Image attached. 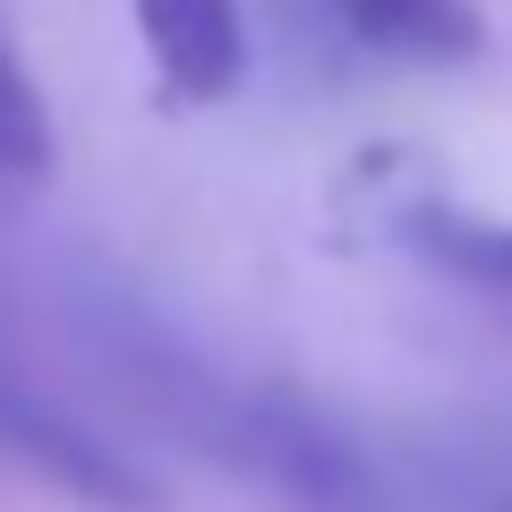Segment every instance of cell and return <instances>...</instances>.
Segmentation results:
<instances>
[{"label":"cell","instance_id":"1","mask_svg":"<svg viewBox=\"0 0 512 512\" xmlns=\"http://www.w3.org/2000/svg\"><path fill=\"white\" fill-rule=\"evenodd\" d=\"M0 453L26 461L35 478L69 487L77 504H103V512H154V478L120 453L111 436H94L77 410H60L43 384H26L18 367L0 359Z\"/></svg>","mask_w":512,"mask_h":512},{"label":"cell","instance_id":"2","mask_svg":"<svg viewBox=\"0 0 512 512\" xmlns=\"http://www.w3.org/2000/svg\"><path fill=\"white\" fill-rule=\"evenodd\" d=\"M239 453L274 478L282 512H376V487H367L359 453H350L342 436H325L316 419H299V410L256 402V410H248V444H239Z\"/></svg>","mask_w":512,"mask_h":512},{"label":"cell","instance_id":"3","mask_svg":"<svg viewBox=\"0 0 512 512\" xmlns=\"http://www.w3.org/2000/svg\"><path fill=\"white\" fill-rule=\"evenodd\" d=\"M137 35L154 52L180 103H222L248 77V26H239V0H137Z\"/></svg>","mask_w":512,"mask_h":512},{"label":"cell","instance_id":"4","mask_svg":"<svg viewBox=\"0 0 512 512\" xmlns=\"http://www.w3.org/2000/svg\"><path fill=\"white\" fill-rule=\"evenodd\" d=\"M316 9L350 52L402 69H461L487 52V18L470 0H316Z\"/></svg>","mask_w":512,"mask_h":512},{"label":"cell","instance_id":"5","mask_svg":"<svg viewBox=\"0 0 512 512\" xmlns=\"http://www.w3.org/2000/svg\"><path fill=\"white\" fill-rule=\"evenodd\" d=\"M402 239L436 265V274L512 299V222L470 214V205H410V214H402Z\"/></svg>","mask_w":512,"mask_h":512},{"label":"cell","instance_id":"6","mask_svg":"<svg viewBox=\"0 0 512 512\" xmlns=\"http://www.w3.org/2000/svg\"><path fill=\"white\" fill-rule=\"evenodd\" d=\"M43 180H52V111L18 52L0 43V197H35Z\"/></svg>","mask_w":512,"mask_h":512}]
</instances>
